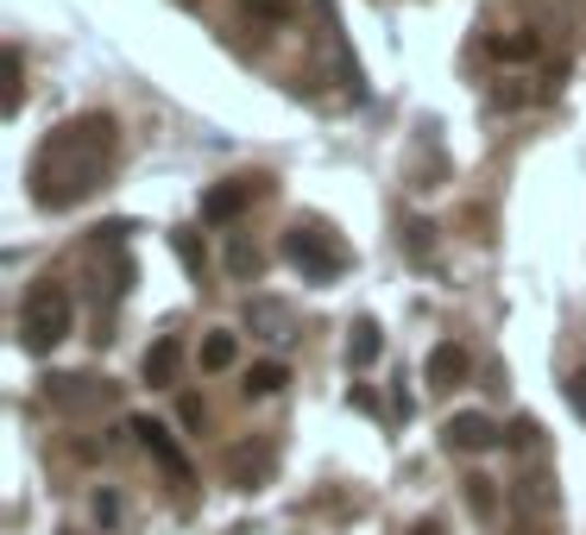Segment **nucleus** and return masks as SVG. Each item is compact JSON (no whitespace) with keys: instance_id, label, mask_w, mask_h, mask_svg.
<instances>
[{"instance_id":"nucleus-16","label":"nucleus","mask_w":586,"mask_h":535,"mask_svg":"<svg viewBox=\"0 0 586 535\" xmlns=\"http://www.w3.org/2000/svg\"><path fill=\"white\" fill-rule=\"evenodd\" d=\"M542 51V38L536 32H510V38H492V57H505V63H530Z\"/></svg>"},{"instance_id":"nucleus-19","label":"nucleus","mask_w":586,"mask_h":535,"mask_svg":"<svg viewBox=\"0 0 586 535\" xmlns=\"http://www.w3.org/2000/svg\"><path fill=\"white\" fill-rule=\"evenodd\" d=\"M246 13L272 20V26H284V20H290V0H246Z\"/></svg>"},{"instance_id":"nucleus-14","label":"nucleus","mask_w":586,"mask_h":535,"mask_svg":"<svg viewBox=\"0 0 586 535\" xmlns=\"http://www.w3.org/2000/svg\"><path fill=\"white\" fill-rule=\"evenodd\" d=\"M284 384H290V372H284L278 359H265V365H253V372H246V384H240V391H246V397H272V391H284Z\"/></svg>"},{"instance_id":"nucleus-11","label":"nucleus","mask_w":586,"mask_h":535,"mask_svg":"<svg viewBox=\"0 0 586 535\" xmlns=\"http://www.w3.org/2000/svg\"><path fill=\"white\" fill-rule=\"evenodd\" d=\"M246 202H253V177H233V183H221V189L203 196V221L208 228H228V221H240Z\"/></svg>"},{"instance_id":"nucleus-17","label":"nucleus","mask_w":586,"mask_h":535,"mask_svg":"<svg viewBox=\"0 0 586 535\" xmlns=\"http://www.w3.org/2000/svg\"><path fill=\"white\" fill-rule=\"evenodd\" d=\"M20 102H26V57L20 45H7V114H20Z\"/></svg>"},{"instance_id":"nucleus-2","label":"nucleus","mask_w":586,"mask_h":535,"mask_svg":"<svg viewBox=\"0 0 586 535\" xmlns=\"http://www.w3.org/2000/svg\"><path fill=\"white\" fill-rule=\"evenodd\" d=\"M70 322H77V303H70L64 283L45 278L20 296V347H26V353H51L57 340L70 334Z\"/></svg>"},{"instance_id":"nucleus-7","label":"nucleus","mask_w":586,"mask_h":535,"mask_svg":"<svg viewBox=\"0 0 586 535\" xmlns=\"http://www.w3.org/2000/svg\"><path fill=\"white\" fill-rule=\"evenodd\" d=\"M133 434H139V447L164 466V479L171 485H189V460H183V447H177V434L164 429V422H152V416H133Z\"/></svg>"},{"instance_id":"nucleus-12","label":"nucleus","mask_w":586,"mask_h":535,"mask_svg":"<svg viewBox=\"0 0 586 535\" xmlns=\"http://www.w3.org/2000/svg\"><path fill=\"white\" fill-rule=\"evenodd\" d=\"M467 372H473V359H467V347H460V340H441V347L429 353V384H441V391H455Z\"/></svg>"},{"instance_id":"nucleus-15","label":"nucleus","mask_w":586,"mask_h":535,"mask_svg":"<svg viewBox=\"0 0 586 535\" xmlns=\"http://www.w3.org/2000/svg\"><path fill=\"white\" fill-rule=\"evenodd\" d=\"M379 322H354V334H347V359H354V365H372V359H379Z\"/></svg>"},{"instance_id":"nucleus-23","label":"nucleus","mask_w":586,"mask_h":535,"mask_svg":"<svg viewBox=\"0 0 586 535\" xmlns=\"http://www.w3.org/2000/svg\"><path fill=\"white\" fill-rule=\"evenodd\" d=\"M410 535H441V523H435V516H429V523H416V530H410Z\"/></svg>"},{"instance_id":"nucleus-20","label":"nucleus","mask_w":586,"mask_h":535,"mask_svg":"<svg viewBox=\"0 0 586 535\" xmlns=\"http://www.w3.org/2000/svg\"><path fill=\"white\" fill-rule=\"evenodd\" d=\"M171 246H177V258L196 271V278H203V253H196V240H189V233H171Z\"/></svg>"},{"instance_id":"nucleus-10","label":"nucleus","mask_w":586,"mask_h":535,"mask_svg":"<svg viewBox=\"0 0 586 535\" xmlns=\"http://www.w3.org/2000/svg\"><path fill=\"white\" fill-rule=\"evenodd\" d=\"M139 372H146L152 391H171L177 372H183V340H177V334H158L152 347H146V359H139Z\"/></svg>"},{"instance_id":"nucleus-3","label":"nucleus","mask_w":586,"mask_h":535,"mask_svg":"<svg viewBox=\"0 0 586 535\" xmlns=\"http://www.w3.org/2000/svg\"><path fill=\"white\" fill-rule=\"evenodd\" d=\"M284 258L303 271V283H334L354 258H347V246H341V233L322 228V221H297V228L284 233Z\"/></svg>"},{"instance_id":"nucleus-9","label":"nucleus","mask_w":586,"mask_h":535,"mask_svg":"<svg viewBox=\"0 0 586 535\" xmlns=\"http://www.w3.org/2000/svg\"><path fill=\"white\" fill-rule=\"evenodd\" d=\"M246 328L258 334V340H297V315H290V303H278V296H253L246 303Z\"/></svg>"},{"instance_id":"nucleus-13","label":"nucleus","mask_w":586,"mask_h":535,"mask_svg":"<svg viewBox=\"0 0 586 535\" xmlns=\"http://www.w3.org/2000/svg\"><path fill=\"white\" fill-rule=\"evenodd\" d=\"M233 359H240V340H233V334H203V347H196V365H203V372H228Z\"/></svg>"},{"instance_id":"nucleus-4","label":"nucleus","mask_w":586,"mask_h":535,"mask_svg":"<svg viewBox=\"0 0 586 535\" xmlns=\"http://www.w3.org/2000/svg\"><path fill=\"white\" fill-rule=\"evenodd\" d=\"M114 384L107 379H89V372H51L45 379V404L64 409V416H89V409H114Z\"/></svg>"},{"instance_id":"nucleus-24","label":"nucleus","mask_w":586,"mask_h":535,"mask_svg":"<svg viewBox=\"0 0 586 535\" xmlns=\"http://www.w3.org/2000/svg\"><path fill=\"white\" fill-rule=\"evenodd\" d=\"M64 535H77V530H64Z\"/></svg>"},{"instance_id":"nucleus-8","label":"nucleus","mask_w":586,"mask_h":535,"mask_svg":"<svg viewBox=\"0 0 586 535\" xmlns=\"http://www.w3.org/2000/svg\"><path fill=\"white\" fill-rule=\"evenodd\" d=\"M272 466H278V454H272V447H265V441H246V447H233L228 454V485L233 491H258V485L272 479Z\"/></svg>"},{"instance_id":"nucleus-5","label":"nucleus","mask_w":586,"mask_h":535,"mask_svg":"<svg viewBox=\"0 0 586 535\" xmlns=\"http://www.w3.org/2000/svg\"><path fill=\"white\" fill-rule=\"evenodd\" d=\"M441 441L455 447V454H492V447H505V429L485 416V409H460L441 422Z\"/></svg>"},{"instance_id":"nucleus-18","label":"nucleus","mask_w":586,"mask_h":535,"mask_svg":"<svg viewBox=\"0 0 586 535\" xmlns=\"http://www.w3.org/2000/svg\"><path fill=\"white\" fill-rule=\"evenodd\" d=\"M228 271H233V278H253V271H258V246H253V240H233V246H228Z\"/></svg>"},{"instance_id":"nucleus-1","label":"nucleus","mask_w":586,"mask_h":535,"mask_svg":"<svg viewBox=\"0 0 586 535\" xmlns=\"http://www.w3.org/2000/svg\"><path fill=\"white\" fill-rule=\"evenodd\" d=\"M107 158H114V120L107 114H77L32 152V202L64 214L95 196Z\"/></svg>"},{"instance_id":"nucleus-6","label":"nucleus","mask_w":586,"mask_h":535,"mask_svg":"<svg viewBox=\"0 0 586 535\" xmlns=\"http://www.w3.org/2000/svg\"><path fill=\"white\" fill-rule=\"evenodd\" d=\"M510 510H517V523H524V530H542V523L555 516V485H549L542 466H530L524 479L510 485Z\"/></svg>"},{"instance_id":"nucleus-21","label":"nucleus","mask_w":586,"mask_h":535,"mask_svg":"<svg viewBox=\"0 0 586 535\" xmlns=\"http://www.w3.org/2000/svg\"><path fill=\"white\" fill-rule=\"evenodd\" d=\"M467 498H473L480 516H492V479H467Z\"/></svg>"},{"instance_id":"nucleus-22","label":"nucleus","mask_w":586,"mask_h":535,"mask_svg":"<svg viewBox=\"0 0 586 535\" xmlns=\"http://www.w3.org/2000/svg\"><path fill=\"white\" fill-rule=\"evenodd\" d=\"M567 397H574V409L586 416V372H574V384H567Z\"/></svg>"}]
</instances>
